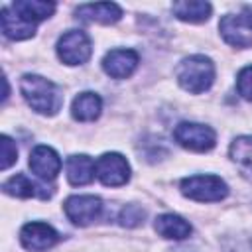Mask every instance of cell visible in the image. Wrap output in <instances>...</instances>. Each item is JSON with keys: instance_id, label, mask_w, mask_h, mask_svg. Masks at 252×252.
<instances>
[{"instance_id": "obj_1", "label": "cell", "mask_w": 252, "mask_h": 252, "mask_svg": "<svg viewBox=\"0 0 252 252\" xmlns=\"http://www.w3.org/2000/svg\"><path fill=\"white\" fill-rule=\"evenodd\" d=\"M20 89H22V94L28 100V104L39 114L53 116V114H57V110L63 104V96H61L59 89L51 81H47L39 75H24Z\"/></svg>"}, {"instance_id": "obj_2", "label": "cell", "mask_w": 252, "mask_h": 252, "mask_svg": "<svg viewBox=\"0 0 252 252\" xmlns=\"http://www.w3.org/2000/svg\"><path fill=\"white\" fill-rule=\"evenodd\" d=\"M177 81L185 91L193 94L205 93L215 81V65L205 55L187 57L177 67Z\"/></svg>"}, {"instance_id": "obj_3", "label": "cell", "mask_w": 252, "mask_h": 252, "mask_svg": "<svg viewBox=\"0 0 252 252\" xmlns=\"http://www.w3.org/2000/svg\"><path fill=\"white\" fill-rule=\"evenodd\" d=\"M181 193L193 201L211 203L228 195L226 183L217 175H191L181 181Z\"/></svg>"}, {"instance_id": "obj_4", "label": "cell", "mask_w": 252, "mask_h": 252, "mask_svg": "<svg viewBox=\"0 0 252 252\" xmlns=\"http://www.w3.org/2000/svg\"><path fill=\"white\" fill-rule=\"evenodd\" d=\"M219 30H220L224 41L234 47H250L252 45V14L248 10L222 16Z\"/></svg>"}, {"instance_id": "obj_5", "label": "cell", "mask_w": 252, "mask_h": 252, "mask_svg": "<svg viewBox=\"0 0 252 252\" xmlns=\"http://www.w3.org/2000/svg\"><path fill=\"white\" fill-rule=\"evenodd\" d=\"M91 39L81 30L65 32L57 41V55L67 65H81L91 57Z\"/></svg>"}, {"instance_id": "obj_6", "label": "cell", "mask_w": 252, "mask_h": 252, "mask_svg": "<svg viewBox=\"0 0 252 252\" xmlns=\"http://www.w3.org/2000/svg\"><path fill=\"white\" fill-rule=\"evenodd\" d=\"M173 138L179 146L193 150V152H209L215 146V132L213 128L197 122H181L173 130Z\"/></svg>"}, {"instance_id": "obj_7", "label": "cell", "mask_w": 252, "mask_h": 252, "mask_svg": "<svg viewBox=\"0 0 252 252\" xmlns=\"http://www.w3.org/2000/svg\"><path fill=\"white\" fill-rule=\"evenodd\" d=\"M98 181L106 187H120L130 179V165L120 154H104L94 163Z\"/></svg>"}, {"instance_id": "obj_8", "label": "cell", "mask_w": 252, "mask_h": 252, "mask_svg": "<svg viewBox=\"0 0 252 252\" xmlns=\"http://www.w3.org/2000/svg\"><path fill=\"white\" fill-rule=\"evenodd\" d=\"M65 215L79 226H87L102 213V201L94 195H73L63 205Z\"/></svg>"}, {"instance_id": "obj_9", "label": "cell", "mask_w": 252, "mask_h": 252, "mask_svg": "<svg viewBox=\"0 0 252 252\" xmlns=\"http://www.w3.org/2000/svg\"><path fill=\"white\" fill-rule=\"evenodd\" d=\"M20 240L26 250L41 252L51 248L59 240V234L45 222H28L20 232Z\"/></svg>"}, {"instance_id": "obj_10", "label": "cell", "mask_w": 252, "mask_h": 252, "mask_svg": "<svg viewBox=\"0 0 252 252\" xmlns=\"http://www.w3.org/2000/svg\"><path fill=\"white\" fill-rule=\"evenodd\" d=\"M138 67V53L134 49H112L102 59V69L112 79H126Z\"/></svg>"}, {"instance_id": "obj_11", "label": "cell", "mask_w": 252, "mask_h": 252, "mask_svg": "<svg viewBox=\"0 0 252 252\" xmlns=\"http://www.w3.org/2000/svg\"><path fill=\"white\" fill-rule=\"evenodd\" d=\"M30 167L39 179L51 181L57 177V173L61 169V159H59L57 152L51 150L49 146H37L30 156Z\"/></svg>"}, {"instance_id": "obj_12", "label": "cell", "mask_w": 252, "mask_h": 252, "mask_svg": "<svg viewBox=\"0 0 252 252\" xmlns=\"http://www.w3.org/2000/svg\"><path fill=\"white\" fill-rule=\"evenodd\" d=\"M77 18L85 22H96V24H114L122 18V10L114 2L83 4L77 8Z\"/></svg>"}, {"instance_id": "obj_13", "label": "cell", "mask_w": 252, "mask_h": 252, "mask_svg": "<svg viewBox=\"0 0 252 252\" xmlns=\"http://www.w3.org/2000/svg\"><path fill=\"white\" fill-rule=\"evenodd\" d=\"M2 32L10 39H28L35 33V24L26 22L22 16H18L10 6H4L0 12Z\"/></svg>"}, {"instance_id": "obj_14", "label": "cell", "mask_w": 252, "mask_h": 252, "mask_svg": "<svg viewBox=\"0 0 252 252\" xmlns=\"http://www.w3.org/2000/svg\"><path fill=\"white\" fill-rule=\"evenodd\" d=\"M2 189H4V193L14 195V197H22V199H28V197L47 199V197L51 195V191H45L43 185L33 183V181H32L28 175H24V173H18V175L10 177L8 181H4Z\"/></svg>"}, {"instance_id": "obj_15", "label": "cell", "mask_w": 252, "mask_h": 252, "mask_svg": "<svg viewBox=\"0 0 252 252\" xmlns=\"http://www.w3.org/2000/svg\"><path fill=\"white\" fill-rule=\"evenodd\" d=\"M10 8L30 24H37L55 12L53 2H41V0H16Z\"/></svg>"}, {"instance_id": "obj_16", "label": "cell", "mask_w": 252, "mask_h": 252, "mask_svg": "<svg viewBox=\"0 0 252 252\" xmlns=\"http://www.w3.org/2000/svg\"><path fill=\"white\" fill-rule=\"evenodd\" d=\"M94 175V161L89 156L79 154L67 159V179L71 185H87Z\"/></svg>"}, {"instance_id": "obj_17", "label": "cell", "mask_w": 252, "mask_h": 252, "mask_svg": "<svg viewBox=\"0 0 252 252\" xmlns=\"http://www.w3.org/2000/svg\"><path fill=\"white\" fill-rule=\"evenodd\" d=\"M156 230L158 234H161L163 238H173V240H183L191 234V224L181 219L179 215L173 213H165L159 215L156 219Z\"/></svg>"}, {"instance_id": "obj_18", "label": "cell", "mask_w": 252, "mask_h": 252, "mask_svg": "<svg viewBox=\"0 0 252 252\" xmlns=\"http://www.w3.org/2000/svg\"><path fill=\"white\" fill-rule=\"evenodd\" d=\"M171 10L179 20L189 24H199L211 16L213 8L209 2H203V0H183V2H173Z\"/></svg>"}, {"instance_id": "obj_19", "label": "cell", "mask_w": 252, "mask_h": 252, "mask_svg": "<svg viewBox=\"0 0 252 252\" xmlns=\"http://www.w3.org/2000/svg\"><path fill=\"white\" fill-rule=\"evenodd\" d=\"M100 110H102V100L94 93H81L79 96H75L73 106H71L73 116L81 122H91L98 118Z\"/></svg>"}, {"instance_id": "obj_20", "label": "cell", "mask_w": 252, "mask_h": 252, "mask_svg": "<svg viewBox=\"0 0 252 252\" xmlns=\"http://www.w3.org/2000/svg\"><path fill=\"white\" fill-rule=\"evenodd\" d=\"M230 158L242 175L252 181V136H240L230 144Z\"/></svg>"}, {"instance_id": "obj_21", "label": "cell", "mask_w": 252, "mask_h": 252, "mask_svg": "<svg viewBox=\"0 0 252 252\" xmlns=\"http://www.w3.org/2000/svg\"><path fill=\"white\" fill-rule=\"evenodd\" d=\"M144 217H146L144 209H140L138 205H126L120 211L118 220H120L122 226H138L140 222H144Z\"/></svg>"}, {"instance_id": "obj_22", "label": "cell", "mask_w": 252, "mask_h": 252, "mask_svg": "<svg viewBox=\"0 0 252 252\" xmlns=\"http://www.w3.org/2000/svg\"><path fill=\"white\" fill-rule=\"evenodd\" d=\"M0 148H2L0 169L6 171L12 163H16V159H18V150H16V144H14L8 136H2V138H0Z\"/></svg>"}, {"instance_id": "obj_23", "label": "cell", "mask_w": 252, "mask_h": 252, "mask_svg": "<svg viewBox=\"0 0 252 252\" xmlns=\"http://www.w3.org/2000/svg\"><path fill=\"white\" fill-rule=\"evenodd\" d=\"M236 89H238V94L246 100L252 102V65L244 67L240 73H238V79H236Z\"/></svg>"}]
</instances>
